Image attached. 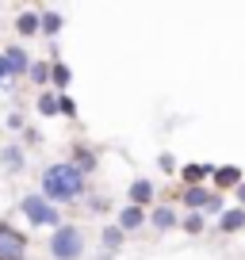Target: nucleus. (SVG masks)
<instances>
[{"label":"nucleus","mask_w":245,"mask_h":260,"mask_svg":"<svg viewBox=\"0 0 245 260\" xmlns=\"http://www.w3.org/2000/svg\"><path fill=\"white\" fill-rule=\"evenodd\" d=\"M19 211H23V218L31 226H54V230L62 226V211H54V203H50L46 195H23Z\"/></svg>","instance_id":"obj_3"},{"label":"nucleus","mask_w":245,"mask_h":260,"mask_svg":"<svg viewBox=\"0 0 245 260\" xmlns=\"http://www.w3.org/2000/svg\"><path fill=\"white\" fill-rule=\"evenodd\" d=\"M184 207H192V211H199V207H207V211H222V199L211 191H203V187H184Z\"/></svg>","instance_id":"obj_5"},{"label":"nucleus","mask_w":245,"mask_h":260,"mask_svg":"<svg viewBox=\"0 0 245 260\" xmlns=\"http://www.w3.org/2000/svg\"><path fill=\"white\" fill-rule=\"evenodd\" d=\"M4 61H8V73H12V77H23L27 69H31V57H27L19 46H8V50H4Z\"/></svg>","instance_id":"obj_6"},{"label":"nucleus","mask_w":245,"mask_h":260,"mask_svg":"<svg viewBox=\"0 0 245 260\" xmlns=\"http://www.w3.org/2000/svg\"><path fill=\"white\" fill-rule=\"evenodd\" d=\"M42 35H62V16H54V12H42Z\"/></svg>","instance_id":"obj_14"},{"label":"nucleus","mask_w":245,"mask_h":260,"mask_svg":"<svg viewBox=\"0 0 245 260\" xmlns=\"http://www.w3.org/2000/svg\"><path fill=\"white\" fill-rule=\"evenodd\" d=\"M54 84H57V88H66V84H69V69H66L62 61L54 65Z\"/></svg>","instance_id":"obj_20"},{"label":"nucleus","mask_w":245,"mask_h":260,"mask_svg":"<svg viewBox=\"0 0 245 260\" xmlns=\"http://www.w3.org/2000/svg\"><path fill=\"white\" fill-rule=\"evenodd\" d=\"M31 77L39 84H46V81H54V69H50V65H31Z\"/></svg>","instance_id":"obj_17"},{"label":"nucleus","mask_w":245,"mask_h":260,"mask_svg":"<svg viewBox=\"0 0 245 260\" xmlns=\"http://www.w3.org/2000/svg\"><path fill=\"white\" fill-rule=\"evenodd\" d=\"M84 172L77 169V165L69 161H57L50 165L46 172H42V195H46L50 203H73V199H81L84 195Z\"/></svg>","instance_id":"obj_1"},{"label":"nucleus","mask_w":245,"mask_h":260,"mask_svg":"<svg viewBox=\"0 0 245 260\" xmlns=\"http://www.w3.org/2000/svg\"><path fill=\"white\" fill-rule=\"evenodd\" d=\"M4 165H8V169H19V165H23V157H19V149H16V146L4 149Z\"/></svg>","instance_id":"obj_19"},{"label":"nucleus","mask_w":245,"mask_h":260,"mask_svg":"<svg viewBox=\"0 0 245 260\" xmlns=\"http://www.w3.org/2000/svg\"><path fill=\"white\" fill-rule=\"evenodd\" d=\"M50 256L54 260H81L84 256V234L77 226H57L50 237Z\"/></svg>","instance_id":"obj_2"},{"label":"nucleus","mask_w":245,"mask_h":260,"mask_svg":"<svg viewBox=\"0 0 245 260\" xmlns=\"http://www.w3.org/2000/svg\"><path fill=\"white\" fill-rule=\"evenodd\" d=\"M39 111L42 115H62V96H54V92L39 96Z\"/></svg>","instance_id":"obj_13"},{"label":"nucleus","mask_w":245,"mask_h":260,"mask_svg":"<svg viewBox=\"0 0 245 260\" xmlns=\"http://www.w3.org/2000/svg\"><path fill=\"white\" fill-rule=\"evenodd\" d=\"M149 199H154V184H149V180H134L131 184V203L142 207V203H149Z\"/></svg>","instance_id":"obj_10"},{"label":"nucleus","mask_w":245,"mask_h":260,"mask_svg":"<svg viewBox=\"0 0 245 260\" xmlns=\"http://www.w3.org/2000/svg\"><path fill=\"white\" fill-rule=\"evenodd\" d=\"M237 199H241V207H245V184H241V187H237Z\"/></svg>","instance_id":"obj_24"},{"label":"nucleus","mask_w":245,"mask_h":260,"mask_svg":"<svg viewBox=\"0 0 245 260\" xmlns=\"http://www.w3.org/2000/svg\"><path fill=\"white\" fill-rule=\"evenodd\" d=\"M241 226H245V207H241V211H226V214L219 218V230H222V234H234V230H241Z\"/></svg>","instance_id":"obj_11"},{"label":"nucleus","mask_w":245,"mask_h":260,"mask_svg":"<svg viewBox=\"0 0 245 260\" xmlns=\"http://www.w3.org/2000/svg\"><path fill=\"white\" fill-rule=\"evenodd\" d=\"M77 169H81V172H92V169H96V157H92L88 149H81V157H77Z\"/></svg>","instance_id":"obj_18"},{"label":"nucleus","mask_w":245,"mask_h":260,"mask_svg":"<svg viewBox=\"0 0 245 260\" xmlns=\"http://www.w3.org/2000/svg\"><path fill=\"white\" fill-rule=\"evenodd\" d=\"M27 256V237L16 226L0 222V260H23Z\"/></svg>","instance_id":"obj_4"},{"label":"nucleus","mask_w":245,"mask_h":260,"mask_svg":"<svg viewBox=\"0 0 245 260\" xmlns=\"http://www.w3.org/2000/svg\"><path fill=\"white\" fill-rule=\"evenodd\" d=\"M100 241H104V249H111V252H115V249H119V245H122V230H119V226H107Z\"/></svg>","instance_id":"obj_16"},{"label":"nucleus","mask_w":245,"mask_h":260,"mask_svg":"<svg viewBox=\"0 0 245 260\" xmlns=\"http://www.w3.org/2000/svg\"><path fill=\"white\" fill-rule=\"evenodd\" d=\"M8 77H12V73H8V61H4V54H0V84L8 81Z\"/></svg>","instance_id":"obj_23"},{"label":"nucleus","mask_w":245,"mask_h":260,"mask_svg":"<svg viewBox=\"0 0 245 260\" xmlns=\"http://www.w3.org/2000/svg\"><path fill=\"white\" fill-rule=\"evenodd\" d=\"M203 176H215V169H207V165H188V169H184V180H188L192 187H196V180H203Z\"/></svg>","instance_id":"obj_15"},{"label":"nucleus","mask_w":245,"mask_h":260,"mask_svg":"<svg viewBox=\"0 0 245 260\" xmlns=\"http://www.w3.org/2000/svg\"><path fill=\"white\" fill-rule=\"evenodd\" d=\"M142 222H146V214H142V207H127V211H119V222H115V226L122 230V234H131V230H138Z\"/></svg>","instance_id":"obj_7"},{"label":"nucleus","mask_w":245,"mask_h":260,"mask_svg":"<svg viewBox=\"0 0 245 260\" xmlns=\"http://www.w3.org/2000/svg\"><path fill=\"white\" fill-rule=\"evenodd\" d=\"M154 226H157V230H172V226H176L172 207H157V211H154Z\"/></svg>","instance_id":"obj_12"},{"label":"nucleus","mask_w":245,"mask_h":260,"mask_svg":"<svg viewBox=\"0 0 245 260\" xmlns=\"http://www.w3.org/2000/svg\"><path fill=\"white\" fill-rule=\"evenodd\" d=\"M62 115H77V107H73V100H69V96H62Z\"/></svg>","instance_id":"obj_22"},{"label":"nucleus","mask_w":245,"mask_h":260,"mask_svg":"<svg viewBox=\"0 0 245 260\" xmlns=\"http://www.w3.org/2000/svg\"><path fill=\"white\" fill-rule=\"evenodd\" d=\"M184 230H192V234H199V230H203V218H199V214H188V218H184Z\"/></svg>","instance_id":"obj_21"},{"label":"nucleus","mask_w":245,"mask_h":260,"mask_svg":"<svg viewBox=\"0 0 245 260\" xmlns=\"http://www.w3.org/2000/svg\"><path fill=\"white\" fill-rule=\"evenodd\" d=\"M16 31L19 35H39L42 31V16L39 12H23V16L16 19Z\"/></svg>","instance_id":"obj_9"},{"label":"nucleus","mask_w":245,"mask_h":260,"mask_svg":"<svg viewBox=\"0 0 245 260\" xmlns=\"http://www.w3.org/2000/svg\"><path fill=\"white\" fill-rule=\"evenodd\" d=\"M215 184L219 187H241V172L234 165H222V169H215Z\"/></svg>","instance_id":"obj_8"}]
</instances>
